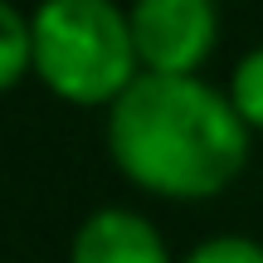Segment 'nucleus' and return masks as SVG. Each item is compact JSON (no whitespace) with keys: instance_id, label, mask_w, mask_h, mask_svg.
<instances>
[{"instance_id":"7","label":"nucleus","mask_w":263,"mask_h":263,"mask_svg":"<svg viewBox=\"0 0 263 263\" xmlns=\"http://www.w3.org/2000/svg\"><path fill=\"white\" fill-rule=\"evenodd\" d=\"M180 263H263V244L254 234H210L180 254Z\"/></svg>"},{"instance_id":"2","label":"nucleus","mask_w":263,"mask_h":263,"mask_svg":"<svg viewBox=\"0 0 263 263\" xmlns=\"http://www.w3.org/2000/svg\"><path fill=\"white\" fill-rule=\"evenodd\" d=\"M34 20V78L73 107H112L141 78L127 5L117 0H39Z\"/></svg>"},{"instance_id":"3","label":"nucleus","mask_w":263,"mask_h":263,"mask_svg":"<svg viewBox=\"0 0 263 263\" xmlns=\"http://www.w3.org/2000/svg\"><path fill=\"white\" fill-rule=\"evenodd\" d=\"M141 73L195 78L219 44L215 0H132L127 5Z\"/></svg>"},{"instance_id":"5","label":"nucleus","mask_w":263,"mask_h":263,"mask_svg":"<svg viewBox=\"0 0 263 263\" xmlns=\"http://www.w3.org/2000/svg\"><path fill=\"white\" fill-rule=\"evenodd\" d=\"M34 73V20L15 0L0 5V83L20 88Z\"/></svg>"},{"instance_id":"4","label":"nucleus","mask_w":263,"mask_h":263,"mask_svg":"<svg viewBox=\"0 0 263 263\" xmlns=\"http://www.w3.org/2000/svg\"><path fill=\"white\" fill-rule=\"evenodd\" d=\"M68 263H180V258L171 254L166 234L141 210L103 205L73 229Z\"/></svg>"},{"instance_id":"6","label":"nucleus","mask_w":263,"mask_h":263,"mask_svg":"<svg viewBox=\"0 0 263 263\" xmlns=\"http://www.w3.org/2000/svg\"><path fill=\"white\" fill-rule=\"evenodd\" d=\"M229 103L239 107V117L249 132H263V44H254L229 73Z\"/></svg>"},{"instance_id":"1","label":"nucleus","mask_w":263,"mask_h":263,"mask_svg":"<svg viewBox=\"0 0 263 263\" xmlns=\"http://www.w3.org/2000/svg\"><path fill=\"white\" fill-rule=\"evenodd\" d=\"M103 141L127 185L171 205L224 195L254 151V132L229 103V88L205 83L200 73H141L107 107Z\"/></svg>"}]
</instances>
